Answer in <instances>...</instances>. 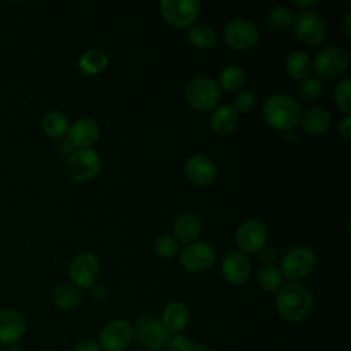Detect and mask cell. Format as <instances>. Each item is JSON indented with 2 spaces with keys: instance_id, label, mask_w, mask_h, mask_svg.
<instances>
[{
  "instance_id": "3",
  "label": "cell",
  "mask_w": 351,
  "mask_h": 351,
  "mask_svg": "<svg viewBox=\"0 0 351 351\" xmlns=\"http://www.w3.org/2000/svg\"><path fill=\"white\" fill-rule=\"evenodd\" d=\"M221 99V88L214 80L197 77L186 84L185 100L195 110L208 111L217 108L219 106Z\"/></svg>"
},
{
  "instance_id": "31",
  "label": "cell",
  "mask_w": 351,
  "mask_h": 351,
  "mask_svg": "<svg viewBox=\"0 0 351 351\" xmlns=\"http://www.w3.org/2000/svg\"><path fill=\"white\" fill-rule=\"evenodd\" d=\"M155 251L162 258H173L178 254V241L170 234H160L155 240Z\"/></svg>"
},
{
  "instance_id": "9",
  "label": "cell",
  "mask_w": 351,
  "mask_h": 351,
  "mask_svg": "<svg viewBox=\"0 0 351 351\" xmlns=\"http://www.w3.org/2000/svg\"><path fill=\"white\" fill-rule=\"evenodd\" d=\"M350 64V56L346 49L340 47H328L321 49L314 60L313 70L318 77L325 80H333L343 74Z\"/></svg>"
},
{
  "instance_id": "13",
  "label": "cell",
  "mask_w": 351,
  "mask_h": 351,
  "mask_svg": "<svg viewBox=\"0 0 351 351\" xmlns=\"http://www.w3.org/2000/svg\"><path fill=\"white\" fill-rule=\"evenodd\" d=\"M217 258L214 247L208 243H191L180 252V263L191 273H200L210 269Z\"/></svg>"
},
{
  "instance_id": "38",
  "label": "cell",
  "mask_w": 351,
  "mask_h": 351,
  "mask_svg": "<svg viewBox=\"0 0 351 351\" xmlns=\"http://www.w3.org/2000/svg\"><path fill=\"white\" fill-rule=\"evenodd\" d=\"M108 295V288L103 282H95L90 287V296L96 302H103Z\"/></svg>"
},
{
  "instance_id": "44",
  "label": "cell",
  "mask_w": 351,
  "mask_h": 351,
  "mask_svg": "<svg viewBox=\"0 0 351 351\" xmlns=\"http://www.w3.org/2000/svg\"><path fill=\"white\" fill-rule=\"evenodd\" d=\"M192 351H210V348L207 346H204V344H195Z\"/></svg>"
},
{
  "instance_id": "2",
  "label": "cell",
  "mask_w": 351,
  "mask_h": 351,
  "mask_svg": "<svg viewBox=\"0 0 351 351\" xmlns=\"http://www.w3.org/2000/svg\"><path fill=\"white\" fill-rule=\"evenodd\" d=\"M262 117L269 126L287 132L299 123L302 111L293 97L276 93L265 100L262 106Z\"/></svg>"
},
{
  "instance_id": "27",
  "label": "cell",
  "mask_w": 351,
  "mask_h": 351,
  "mask_svg": "<svg viewBox=\"0 0 351 351\" xmlns=\"http://www.w3.org/2000/svg\"><path fill=\"white\" fill-rule=\"evenodd\" d=\"M41 126L47 136L59 138V137H63L69 132L70 123H69V118L63 112L49 111L44 115Z\"/></svg>"
},
{
  "instance_id": "28",
  "label": "cell",
  "mask_w": 351,
  "mask_h": 351,
  "mask_svg": "<svg viewBox=\"0 0 351 351\" xmlns=\"http://www.w3.org/2000/svg\"><path fill=\"white\" fill-rule=\"evenodd\" d=\"M245 82V73L241 67L236 64H229L223 67L219 73V88L233 92L240 89Z\"/></svg>"
},
{
  "instance_id": "18",
  "label": "cell",
  "mask_w": 351,
  "mask_h": 351,
  "mask_svg": "<svg viewBox=\"0 0 351 351\" xmlns=\"http://www.w3.org/2000/svg\"><path fill=\"white\" fill-rule=\"evenodd\" d=\"M67 136L73 147L84 149L96 143L100 136V128L92 118H80L69 128Z\"/></svg>"
},
{
  "instance_id": "33",
  "label": "cell",
  "mask_w": 351,
  "mask_h": 351,
  "mask_svg": "<svg viewBox=\"0 0 351 351\" xmlns=\"http://www.w3.org/2000/svg\"><path fill=\"white\" fill-rule=\"evenodd\" d=\"M350 88H351L350 78L341 80L336 85V88H335V101H336V106L346 115H350V111H351V107H350Z\"/></svg>"
},
{
  "instance_id": "6",
  "label": "cell",
  "mask_w": 351,
  "mask_h": 351,
  "mask_svg": "<svg viewBox=\"0 0 351 351\" xmlns=\"http://www.w3.org/2000/svg\"><path fill=\"white\" fill-rule=\"evenodd\" d=\"M317 263L315 254L308 247H293L285 252L281 261V274L289 281L298 282L299 280L311 274Z\"/></svg>"
},
{
  "instance_id": "43",
  "label": "cell",
  "mask_w": 351,
  "mask_h": 351,
  "mask_svg": "<svg viewBox=\"0 0 351 351\" xmlns=\"http://www.w3.org/2000/svg\"><path fill=\"white\" fill-rule=\"evenodd\" d=\"M3 351H23V350H22L21 346H18V343H15V344L5 346V347L3 348Z\"/></svg>"
},
{
  "instance_id": "34",
  "label": "cell",
  "mask_w": 351,
  "mask_h": 351,
  "mask_svg": "<svg viewBox=\"0 0 351 351\" xmlns=\"http://www.w3.org/2000/svg\"><path fill=\"white\" fill-rule=\"evenodd\" d=\"M256 104V96L250 92V90H243L240 93H237V96L234 97L233 100V108L241 114H245V112H250Z\"/></svg>"
},
{
  "instance_id": "22",
  "label": "cell",
  "mask_w": 351,
  "mask_h": 351,
  "mask_svg": "<svg viewBox=\"0 0 351 351\" xmlns=\"http://www.w3.org/2000/svg\"><path fill=\"white\" fill-rule=\"evenodd\" d=\"M302 129L313 136H319L328 130L330 126V115L322 107H311L302 117Z\"/></svg>"
},
{
  "instance_id": "42",
  "label": "cell",
  "mask_w": 351,
  "mask_h": 351,
  "mask_svg": "<svg viewBox=\"0 0 351 351\" xmlns=\"http://www.w3.org/2000/svg\"><path fill=\"white\" fill-rule=\"evenodd\" d=\"M298 138H299V134H298L293 129L285 132V141H287L288 144H296Z\"/></svg>"
},
{
  "instance_id": "4",
  "label": "cell",
  "mask_w": 351,
  "mask_h": 351,
  "mask_svg": "<svg viewBox=\"0 0 351 351\" xmlns=\"http://www.w3.org/2000/svg\"><path fill=\"white\" fill-rule=\"evenodd\" d=\"M292 30L306 45H319L328 33V26L322 15L315 11H300L292 18Z\"/></svg>"
},
{
  "instance_id": "45",
  "label": "cell",
  "mask_w": 351,
  "mask_h": 351,
  "mask_svg": "<svg viewBox=\"0 0 351 351\" xmlns=\"http://www.w3.org/2000/svg\"><path fill=\"white\" fill-rule=\"evenodd\" d=\"M0 351H3V347H1V346H0Z\"/></svg>"
},
{
  "instance_id": "11",
  "label": "cell",
  "mask_w": 351,
  "mask_h": 351,
  "mask_svg": "<svg viewBox=\"0 0 351 351\" xmlns=\"http://www.w3.org/2000/svg\"><path fill=\"white\" fill-rule=\"evenodd\" d=\"M225 43L236 51H247L255 47L259 38L258 27L254 22L245 18L230 21L223 30Z\"/></svg>"
},
{
  "instance_id": "8",
  "label": "cell",
  "mask_w": 351,
  "mask_h": 351,
  "mask_svg": "<svg viewBox=\"0 0 351 351\" xmlns=\"http://www.w3.org/2000/svg\"><path fill=\"white\" fill-rule=\"evenodd\" d=\"M200 7L199 0H163L159 4V11L170 26L185 29L195 22Z\"/></svg>"
},
{
  "instance_id": "24",
  "label": "cell",
  "mask_w": 351,
  "mask_h": 351,
  "mask_svg": "<svg viewBox=\"0 0 351 351\" xmlns=\"http://www.w3.org/2000/svg\"><path fill=\"white\" fill-rule=\"evenodd\" d=\"M285 69L291 78L304 81L313 73V60L304 51L296 49L287 56Z\"/></svg>"
},
{
  "instance_id": "7",
  "label": "cell",
  "mask_w": 351,
  "mask_h": 351,
  "mask_svg": "<svg viewBox=\"0 0 351 351\" xmlns=\"http://www.w3.org/2000/svg\"><path fill=\"white\" fill-rule=\"evenodd\" d=\"M101 170V158L92 148L74 151L66 163V173L75 182H86L99 176Z\"/></svg>"
},
{
  "instance_id": "35",
  "label": "cell",
  "mask_w": 351,
  "mask_h": 351,
  "mask_svg": "<svg viewBox=\"0 0 351 351\" xmlns=\"http://www.w3.org/2000/svg\"><path fill=\"white\" fill-rule=\"evenodd\" d=\"M195 347V343L182 333L170 335L169 341L166 344L167 351H192Z\"/></svg>"
},
{
  "instance_id": "5",
  "label": "cell",
  "mask_w": 351,
  "mask_h": 351,
  "mask_svg": "<svg viewBox=\"0 0 351 351\" xmlns=\"http://www.w3.org/2000/svg\"><path fill=\"white\" fill-rule=\"evenodd\" d=\"M133 336L147 351H162L170 337L160 319L154 315L138 317L133 326Z\"/></svg>"
},
{
  "instance_id": "12",
  "label": "cell",
  "mask_w": 351,
  "mask_h": 351,
  "mask_svg": "<svg viewBox=\"0 0 351 351\" xmlns=\"http://www.w3.org/2000/svg\"><path fill=\"white\" fill-rule=\"evenodd\" d=\"M69 274L77 288H90L100 274L99 259L90 252H82L73 258Z\"/></svg>"
},
{
  "instance_id": "17",
  "label": "cell",
  "mask_w": 351,
  "mask_h": 351,
  "mask_svg": "<svg viewBox=\"0 0 351 351\" xmlns=\"http://www.w3.org/2000/svg\"><path fill=\"white\" fill-rule=\"evenodd\" d=\"M222 274L228 282L241 285L251 276V263L243 252L230 251L222 261Z\"/></svg>"
},
{
  "instance_id": "20",
  "label": "cell",
  "mask_w": 351,
  "mask_h": 351,
  "mask_svg": "<svg viewBox=\"0 0 351 351\" xmlns=\"http://www.w3.org/2000/svg\"><path fill=\"white\" fill-rule=\"evenodd\" d=\"M173 230H174L176 240L188 245L191 243H195V240L200 236L202 222L199 217H196L195 214L186 213L180 215L176 219L173 225Z\"/></svg>"
},
{
  "instance_id": "19",
  "label": "cell",
  "mask_w": 351,
  "mask_h": 351,
  "mask_svg": "<svg viewBox=\"0 0 351 351\" xmlns=\"http://www.w3.org/2000/svg\"><path fill=\"white\" fill-rule=\"evenodd\" d=\"M189 308L180 300H173L162 311L160 322L169 335L181 333L189 324Z\"/></svg>"
},
{
  "instance_id": "25",
  "label": "cell",
  "mask_w": 351,
  "mask_h": 351,
  "mask_svg": "<svg viewBox=\"0 0 351 351\" xmlns=\"http://www.w3.org/2000/svg\"><path fill=\"white\" fill-rule=\"evenodd\" d=\"M108 63L107 55L100 49H88L81 53L78 59V69L85 75H95L101 73Z\"/></svg>"
},
{
  "instance_id": "30",
  "label": "cell",
  "mask_w": 351,
  "mask_h": 351,
  "mask_svg": "<svg viewBox=\"0 0 351 351\" xmlns=\"http://www.w3.org/2000/svg\"><path fill=\"white\" fill-rule=\"evenodd\" d=\"M292 23V14L287 7H274L267 15V26L273 32H284Z\"/></svg>"
},
{
  "instance_id": "1",
  "label": "cell",
  "mask_w": 351,
  "mask_h": 351,
  "mask_svg": "<svg viewBox=\"0 0 351 351\" xmlns=\"http://www.w3.org/2000/svg\"><path fill=\"white\" fill-rule=\"evenodd\" d=\"M313 306L314 296L311 291L300 282H285L277 291L276 310L287 322L296 324L303 321L311 313Z\"/></svg>"
},
{
  "instance_id": "15",
  "label": "cell",
  "mask_w": 351,
  "mask_h": 351,
  "mask_svg": "<svg viewBox=\"0 0 351 351\" xmlns=\"http://www.w3.org/2000/svg\"><path fill=\"white\" fill-rule=\"evenodd\" d=\"M27 330V321L25 315L16 308L0 310V346H10L18 343Z\"/></svg>"
},
{
  "instance_id": "41",
  "label": "cell",
  "mask_w": 351,
  "mask_h": 351,
  "mask_svg": "<svg viewBox=\"0 0 351 351\" xmlns=\"http://www.w3.org/2000/svg\"><path fill=\"white\" fill-rule=\"evenodd\" d=\"M343 30L346 33L347 37H350V33H351V12L347 11L346 15H344V19H343Z\"/></svg>"
},
{
  "instance_id": "29",
  "label": "cell",
  "mask_w": 351,
  "mask_h": 351,
  "mask_svg": "<svg viewBox=\"0 0 351 351\" xmlns=\"http://www.w3.org/2000/svg\"><path fill=\"white\" fill-rule=\"evenodd\" d=\"M258 285L266 292H276L282 285V274L274 265L262 266L256 273Z\"/></svg>"
},
{
  "instance_id": "21",
  "label": "cell",
  "mask_w": 351,
  "mask_h": 351,
  "mask_svg": "<svg viewBox=\"0 0 351 351\" xmlns=\"http://www.w3.org/2000/svg\"><path fill=\"white\" fill-rule=\"evenodd\" d=\"M239 114L230 104L218 106L210 118V126L214 133L226 136L232 133L237 125Z\"/></svg>"
},
{
  "instance_id": "32",
  "label": "cell",
  "mask_w": 351,
  "mask_h": 351,
  "mask_svg": "<svg viewBox=\"0 0 351 351\" xmlns=\"http://www.w3.org/2000/svg\"><path fill=\"white\" fill-rule=\"evenodd\" d=\"M324 92V84L318 78H307L299 88V95L304 101L317 100Z\"/></svg>"
},
{
  "instance_id": "36",
  "label": "cell",
  "mask_w": 351,
  "mask_h": 351,
  "mask_svg": "<svg viewBox=\"0 0 351 351\" xmlns=\"http://www.w3.org/2000/svg\"><path fill=\"white\" fill-rule=\"evenodd\" d=\"M258 259L262 263V266H270L276 262L277 259V254L276 250L271 247H263L259 252H258Z\"/></svg>"
},
{
  "instance_id": "37",
  "label": "cell",
  "mask_w": 351,
  "mask_h": 351,
  "mask_svg": "<svg viewBox=\"0 0 351 351\" xmlns=\"http://www.w3.org/2000/svg\"><path fill=\"white\" fill-rule=\"evenodd\" d=\"M100 346L95 339L90 337H84L78 340L74 346V351H100Z\"/></svg>"
},
{
  "instance_id": "10",
  "label": "cell",
  "mask_w": 351,
  "mask_h": 351,
  "mask_svg": "<svg viewBox=\"0 0 351 351\" xmlns=\"http://www.w3.org/2000/svg\"><path fill=\"white\" fill-rule=\"evenodd\" d=\"M133 326L122 318L107 322L99 335V346L104 351H125L132 344Z\"/></svg>"
},
{
  "instance_id": "26",
  "label": "cell",
  "mask_w": 351,
  "mask_h": 351,
  "mask_svg": "<svg viewBox=\"0 0 351 351\" xmlns=\"http://www.w3.org/2000/svg\"><path fill=\"white\" fill-rule=\"evenodd\" d=\"M186 37L192 47L197 49H210L217 43V32L211 26L203 23L192 25L188 29Z\"/></svg>"
},
{
  "instance_id": "14",
  "label": "cell",
  "mask_w": 351,
  "mask_h": 351,
  "mask_svg": "<svg viewBox=\"0 0 351 351\" xmlns=\"http://www.w3.org/2000/svg\"><path fill=\"white\" fill-rule=\"evenodd\" d=\"M234 241L243 252L258 254L267 241V229L262 222L248 219L237 228Z\"/></svg>"
},
{
  "instance_id": "40",
  "label": "cell",
  "mask_w": 351,
  "mask_h": 351,
  "mask_svg": "<svg viewBox=\"0 0 351 351\" xmlns=\"http://www.w3.org/2000/svg\"><path fill=\"white\" fill-rule=\"evenodd\" d=\"M293 4L298 8H303L304 11H310V8H313V7L319 4V0H295Z\"/></svg>"
},
{
  "instance_id": "39",
  "label": "cell",
  "mask_w": 351,
  "mask_h": 351,
  "mask_svg": "<svg viewBox=\"0 0 351 351\" xmlns=\"http://www.w3.org/2000/svg\"><path fill=\"white\" fill-rule=\"evenodd\" d=\"M339 132L344 138H350L351 136V117L346 115L339 123Z\"/></svg>"
},
{
  "instance_id": "23",
  "label": "cell",
  "mask_w": 351,
  "mask_h": 351,
  "mask_svg": "<svg viewBox=\"0 0 351 351\" xmlns=\"http://www.w3.org/2000/svg\"><path fill=\"white\" fill-rule=\"evenodd\" d=\"M51 300L60 310H71L82 302V293L74 284L60 282L51 292Z\"/></svg>"
},
{
  "instance_id": "16",
  "label": "cell",
  "mask_w": 351,
  "mask_h": 351,
  "mask_svg": "<svg viewBox=\"0 0 351 351\" xmlns=\"http://www.w3.org/2000/svg\"><path fill=\"white\" fill-rule=\"evenodd\" d=\"M184 173L192 184L197 186H207L217 177V166L207 155L195 154L186 159Z\"/></svg>"
}]
</instances>
